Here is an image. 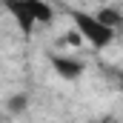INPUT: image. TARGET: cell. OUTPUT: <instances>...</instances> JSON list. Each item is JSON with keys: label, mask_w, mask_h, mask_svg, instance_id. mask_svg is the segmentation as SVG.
<instances>
[{"label": "cell", "mask_w": 123, "mask_h": 123, "mask_svg": "<svg viewBox=\"0 0 123 123\" xmlns=\"http://www.w3.org/2000/svg\"><path fill=\"white\" fill-rule=\"evenodd\" d=\"M69 17H72V23H74V31H77V34H80L92 49H106V46L115 40V34H117L115 29H109L106 23H100V17L92 14V12L72 9Z\"/></svg>", "instance_id": "6da1fadb"}, {"label": "cell", "mask_w": 123, "mask_h": 123, "mask_svg": "<svg viewBox=\"0 0 123 123\" xmlns=\"http://www.w3.org/2000/svg\"><path fill=\"white\" fill-rule=\"evenodd\" d=\"M6 12L20 23L23 31H31L37 23H52V17H55V9L43 0H9Z\"/></svg>", "instance_id": "7a4b0ae2"}, {"label": "cell", "mask_w": 123, "mask_h": 123, "mask_svg": "<svg viewBox=\"0 0 123 123\" xmlns=\"http://www.w3.org/2000/svg\"><path fill=\"white\" fill-rule=\"evenodd\" d=\"M49 63H52V69L57 72V77H63V80H77V77H83V72H86L83 60L66 57V55H52Z\"/></svg>", "instance_id": "3957f363"}, {"label": "cell", "mask_w": 123, "mask_h": 123, "mask_svg": "<svg viewBox=\"0 0 123 123\" xmlns=\"http://www.w3.org/2000/svg\"><path fill=\"white\" fill-rule=\"evenodd\" d=\"M94 14L100 17V23H106L109 29H115V31L123 26V14H120V9H115V6H103V9H97Z\"/></svg>", "instance_id": "277c9868"}, {"label": "cell", "mask_w": 123, "mask_h": 123, "mask_svg": "<svg viewBox=\"0 0 123 123\" xmlns=\"http://www.w3.org/2000/svg\"><path fill=\"white\" fill-rule=\"evenodd\" d=\"M9 109H12V112H17V109H26V97H14V100H9Z\"/></svg>", "instance_id": "5b68a950"}, {"label": "cell", "mask_w": 123, "mask_h": 123, "mask_svg": "<svg viewBox=\"0 0 123 123\" xmlns=\"http://www.w3.org/2000/svg\"><path fill=\"white\" fill-rule=\"evenodd\" d=\"M92 123H115V120H109V117H100V120H92Z\"/></svg>", "instance_id": "8992f818"}, {"label": "cell", "mask_w": 123, "mask_h": 123, "mask_svg": "<svg viewBox=\"0 0 123 123\" xmlns=\"http://www.w3.org/2000/svg\"><path fill=\"white\" fill-rule=\"evenodd\" d=\"M117 80H120V86H123V69H120V72H117Z\"/></svg>", "instance_id": "52a82bcc"}]
</instances>
